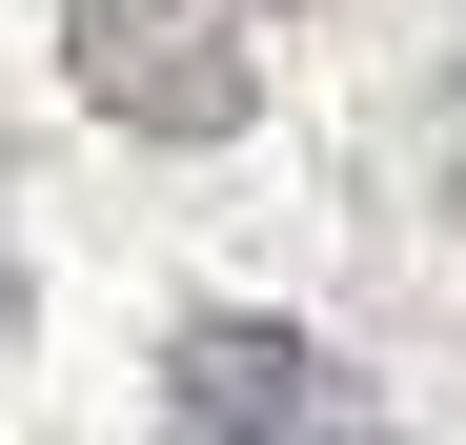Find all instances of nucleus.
I'll return each mask as SVG.
<instances>
[{
  "label": "nucleus",
  "instance_id": "nucleus-1",
  "mask_svg": "<svg viewBox=\"0 0 466 445\" xmlns=\"http://www.w3.org/2000/svg\"><path fill=\"white\" fill-rule=\"evenodd\" d=\"M61 82H82L122 142H244L264 122L244 0H61Z\"/></svg>",
  "mask_w": 466,
  "mask_h": 445
},
{
  "label": "nucleus",
  "instance_id": "nucleus-2",
  "mask_svg": "<svg viewBox=\"0 0 466 445\" xmlns=\"http://www.w3.org/2000/svg\"><path fill=\"white\" fill-rule=\"evenodd\" d=\"M365 425H385L365 364H325V344L264 324V304H223V324L163 344V445H365Z\"/></svg>",
  "mask_w": 466,
  "mask_h": 445
},
{
  "label": "nucleus",
  "instance_id": "nucleus-3",
  "mask_svg": "<svg viewBox=\"0 0 466 445\" xmlns=\"http://www.w3.org/2000/svg\"><path fill=\"white\" fill-rule=\"evenodd\" d=\"M446 203H466V82H446Z\"/></svg>",
  "mask_w": 466,
  "mask_h": 445
},
{
  "label": "nucleus",
  "instance_id": "nucleus-4",
  "mask_svg": "<svg viewBox=\"0 0 466 445\" xmlns=\"http://www.w3.org/2000/svg\"><path fill=\"white\" fill-rule=\"evenodd\" d=\"M0 364H21V263H0Z\"/></svg>",
  "mask_w": 466,
  "mask_h": 445
}]
</instances>
